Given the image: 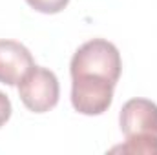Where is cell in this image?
<instances>
[{"label":"cell","mask_w":157,"mask_h":155,"mask_svg":"<svg viewBox=\"0 0 157 155\" xmlns=\"http://www.w3.org/2000/svg\"><path fill=\"white\" fill-rule=\"evenodd\" d=\"M113 88L102 77H71V104L82 115H101L112 106Z\"/></svg>","instance_id":"cell-3"},{"label":"cell","mask_w":157,"mask_h":155,"mask_svg":"<svg viewBox=\"0 0 157 155\" xmlns=\"http://www.w3.org/2000/svg\"><path fill=\"white\" fill-rule=\"evenodd\" d=\"M112 153H141V155H157L155 139H126L124 144L110 150Z\"/></svg>","instance_id":"cell-6"},{"label":"cell","mask_w":157,"mask_h":155,"mask_svg":"<svg viewBox=\"0 0 157 155\" xmlns=\"http://www.w3.org/2000/svg\"><path fill=\"white\" fill-rule=\"evenodd\" d=\"M18 95L29 112L46 113L59 102V78L48 68L33 66L18 82Z\"/></svg>","instance_id":"cell-2"},{"label":"cell","mask_w":157,"mask_h":155,"mask_svg":"<svg viewBox=\"0 0 157 155\" xmlns=\"http://www.w3.org/2000/svg\"><path fill=\"white\" fill-rule=\"evenodd\" d=\"M122 70L121 53L108 40L93 39L75 51L70 71L71 77H102L117 84Z\"/></svg>","instance_id":"cell-1"},{"label":"cell","mask_w":157,"mask_h":155,"mask_svg":"<svg viewBox=\"0 0 157 155\" xmlns=\"http://www.w3.org/2000/svg\"><path fill=\"white\" fill-rule=\"evenodd\" d=\"M35 66L29 49L17 40H0V82L17 86Z\"/></svg>","instance_id":"cell-5"},{"label":"cell","mask_w":157,"mask_h":155,"mask_svg":"<svg viewBox=\"0 0 157 155\" xmlns=\"http://www.w3.org/2000/svg\"><path fill=\"white\" fill-rule=\"evenodd\" d=\"M35 11L39 13H46V15H55V13H60L68 4L70 0H26Z\"/></svg>","instance_id":"cell-7"},{"label":"cell","mask_w":157,"mask_h":155,"mask_svg":"<svg viewBox=\"0 0 157 155\" xmlns=\"http://www.w3.org/2000/svg\"><path fill=\"white\" fill-rule=\"evenodd\" d=\"M119 124L126 139L157 141V104L148 99H130L121 110Z\"/></svg>","instance_id":"cell-4"},{"label":"cell","mask_w":157,"mask_h":155,"mask_svg":"<svg viewBox=\"0 0 157 155\" xmlns=\"http://www.w3.org/2000/svg\"><path fill=\"white\" fill-rule=\"evenodd\" d=\"M9 117H11V100L7 99V95L0 91V128L9 120Z\"/></svg>","instance_id":"cell-8"}]
</instances>
